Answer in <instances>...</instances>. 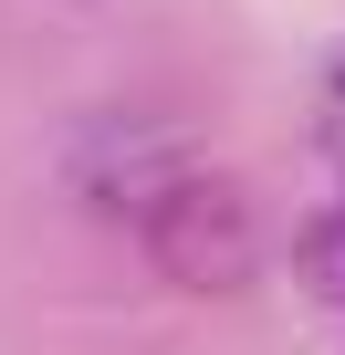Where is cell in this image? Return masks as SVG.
Segmentation results:
<instances>
[{
  "instance_id": "cell-2",
  "label": "cell",
  "mask_w": 345,
  "mask_h": 355,
  "mask_svg": "<svg viewBox=\"0 0 345 355\" xmlns=\"http://www.w3.org/2000/svg\"><path fill=\"white\" fill-rule=\"evenodd\" d=\"M189 167H210L199 146H189V125H167V115H146V105H115V115H94L74 146H63V199L84 209V220H105V230H146V209L178 189Z\"/></svg>"
},
{
  "instance_id": "cell-4",
  "label": "cell",
  "mask_w": 345,
  "mask_h": 355,
  "mask_svg": "<svg viewBox=\"0 0 345 355\" xmlns=\"http://www.w3.org/2000/svg\"><path fill=\"white\" fill-rule=\"evenodd\" d=\"M324 94H335V105H345V42H335V53H324Z\"/></svg>"
},
{
  "instance_id": "cell-3",
  "label": "cell",
  "mask_w": 345,
  "mask_h": 355,
  "mask_svg": "<svg viewBox=\"0 0 345 355\" xmlns=\"http://www.w3.org/2000/svg\"><path fill=\"white\" fill-rule=\"evenodd\" d=\"M293 282H303L324 313H345V189L293 220Z\"/></svg>"
},
{
  "instance_id": "cell-1",
  "label": "cell",
  "mask_w": 345,
  "mask_h": 355,
  "mask_svg": "<svg viewBox=\"0 0 345 355\" xmlns=\"http://www.w3.org/2000/svg\"><path fill=\"white\" fill-rule=\"evenodd\" d=\"M136 251H146V272H157L167 293L230 303V293H251V272L272 261V230H262V209H251V189H241L230 167H189L178 189L146 209Z\"/></svg>"
}]
</instances>
